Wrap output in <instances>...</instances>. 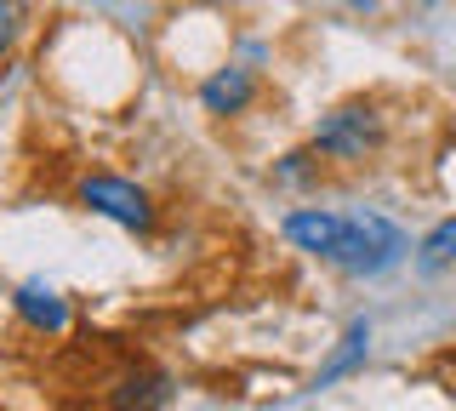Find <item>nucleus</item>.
Masks as SVG:
<instances>
[{
  "label": "nucleus",
  "mask_w": 456,
  "mask_h": 411,
  "mask_svg": "<svg viewBox=\"0 0 456 411\" xmlns=\"http://www.w3.org/2000/svg\"><path fill=\"white\" fill-rule=\"evenodd\" d=\"M382 149H388V115L370 97H348L314 120V154L331 166H365Z\"/></svg>",
  "instance_id": "f257e3e1"
},
{
  "label": "nucleus",
  "mask_w": 456,
  "mask_h": 411,
  "mask_svg": "<svg viewBox=\"0 0 456 411\" xmlns=\"http://www.w3.org/2000/svg\"><path fill=\"white\" fill-rule=\"evenodd\" d=\"M405 251H411V240L399 223H388L382 211H348V229H342V246H337V268L342 275H354V280H377V275H388L394 263H405Z\"/></svg>",
  "instance_id": "f03ea898"
},
{
  "label": "nucleus",
  "mask_w": 456,
  "mask_h": 411,
  "mask_svg": "<svg viewBox=\"0 0 456 411\" xmlns=\"http://www.w3.org/2000/svg\"><path fill=\"white\" fill-rule=\"evenodd\" d=\"M75 201L92 211V218H109L114 229H132V234H149L154 229V194L142 189V183L120 177V172H86L75 183Z\"/></svg>",
  "instance_id": "7ed1b4c3"
},
{
  "label": "nucleus",
  "mask_w": 456,
  "mask_h": 411,
  "mask_svg": "<svg viewBox=\"0 0 456 411\" xmlns=\"http://www.w3.org/2000/svg\"><path fill=\"white\" fill-rule=\"evenodd\" d=\"M342 229H348V211H331V206H291V211L280 218V234L291 240L297 251L320 258V263H331V258H337Z\"/></svg>",
  "instance_id": "20e7f679"
},
{
  "label": "nucleus",
  "mask_w": 456,
  "mask_h": 411,
  "mask_svg": "<svg viewBox=\"0 0 456 411\" xmlns=\"http://www.w3.org/2000/svg\"><path fill=\"white\" fill-rule=\"evenodd\" d=\"M166 394H171L166 372H154V366H142V360H126L103 389V411H160Z\"/></svg>",
  "instance_id": "39448f33"
},
{
  "label": "nucleus",
  "mask_w": 456,
  "mask_h": 411,
  "mask_svg": "<svg viewBox=\"0 0 456 411\" xmlns=\"http://www.w3.org/2000/svg\"><path fill=\"white\" fill-rule=\"evenodd\" d=\"M251 103H256V75L246 63H223V69H211V75L200 80V109L217 115V120L246 115Z\"/></svg>",
  "instance_id": "423d86ee"
},
{
  "label": "nucleus",
  "mask_w": 456,
  "mask_h": 411,
  "mask_svg": "<svg viewBox=\"0 0 456 411\" xmlns=\"http://www.w3.org/2000/svg\"><path fill=\"white\" fill-rule=\"evenodd\" d=\"M12 308H18V320L28 332H40V337L69 332V303H63L57 286H46V280H23V286L12 292Z\"/></svg>",
  "instance_id": "0eeeda50"
},
{
  "label": "nucleus",
  "mask_w": 456,
  "mask_h": 411,
  "mask_svg": "<svg viewBox=\"0 0 456 411\" xmlns=\"http://www.w3.org/2000/svg\"><path fill=\"white\" fill-rule=\"evenodd\" d=\"M365 354H370V320H354L348 332H342L337 354H331V360L320 366V377H314V389H331V382H337V377H348L354 366L365 360Z\"/></svg>",
  "instance_id": "6e6552de"
},
{
  "label": "nucleus",
  "mask_w": 456,
  "mask_h": 411,
  "mask_svg": "<svg viewBox=\"0 0 456 411\" xmlns=\"http://www.w3.org/2000/svg\"><path fill=\"white\" fill-rule=\"evenodd\" d=\"M417 263H422V268H451V263H456V218L434 223V229L422 234V246H417Z\"/></svg>",
  "instance_id": "1a4fd4ad"
},
{
  "label": "nucleus",
  "mask_w": 456,
  "mask_h": 411,
  "mask_svg": "<svg viewBox=\"0 0 456 411\" xmlns=\"http://www.w3.org/2000/svg\"><path fill=\"white\" fill-rule=\"evenodd\" d=\"M23 35H28V0H0V63L18 52Z\"/></svg>",
  "instance_id": "9d476101"
},
{
  "label": "nucleus",
  "mask_w": 456,
  "mask_h": 411,
  "mask_svg": "<svg viewBox=\"0 0 456 411\" xmlns=\"http://www.w3.org/2000/svg\"><path fill=\"white\" fill-rule=\"evenodd\" d=\"M274 177H280V183H314V177H320V154H314V149H291V154H280Z\"/></svg>",
  "instance_id": "9b49d317"
},
{
  "label": "nucleus",
  "mask_w": 456,
  "mask_h": 411,
  "mask_svg": "<svg viewBox=\"0 0 456 411\" xmlns=\"http://www.w3.org/2000/svg\"><path fill=\"white\" fill-rule=\"evenodd\" d=\"M337 6H354V12H377V0H337Z\"/></svg>",
  "instance_id": "f8f14e48"
}]
</instances>
